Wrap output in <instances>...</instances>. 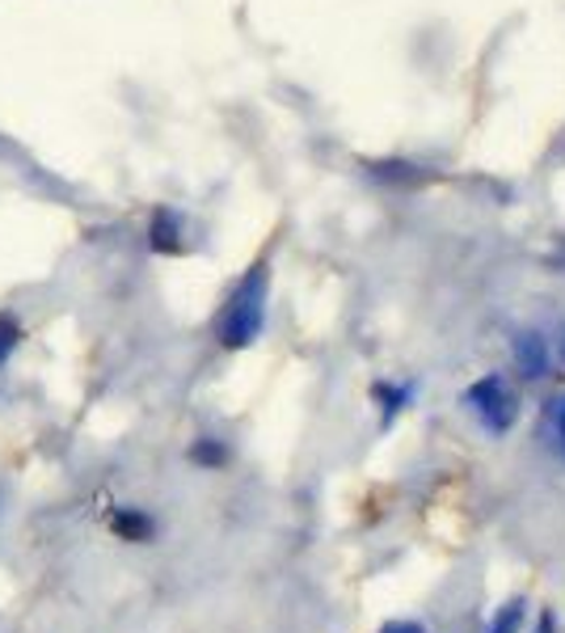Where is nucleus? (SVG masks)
<instances>
[{
    "instance_id": "1",
    "label": "nucleus",
    "mask_w": 565,
    "mask_h": 633,
    "mask_svg": "<svg viewBox=\"0 0 565 633\" xmlns=\"http://www.w3.org/2000/svg\"><path fill=\"white\" fill-rule=\"evenodd\" d=\"M262 317H266V266H254L241 287L233 292V300L220 317V338L224 347H249L258 338Z\"/></svg>"
},
{
    "instance_id": "2",
    "label": "nucleus",
    "mask_w": 565,
    "mask_h": 633,
    "mask_svg": "<svg viewBox=\"0 0 565 633\" xmlns=\"http://www.w3.org/2000/svg\"><path fill=\"white\" fill-rule=\"evenodd\" d=\"M469 405H472V414L481 419V426H486V431H494V435H507V431H511V422H515V414H519V401L502 376H486V380H477V384L469 389Z\"/></svg>"
},
{
    "instance_id": "3",
    "label": "nucleus",
    "mask_w": 565,
    "mask_h": 633,
    "mask_svg": "<svg viewBox=\"0 0 565 633\" xmlns=\"http://www.w3.org/2000/svg\"><path fill=\"white\" fill-rule=\"evenodd\" d=\"M515 363L527 380H541L548 372V351H544L541 334H519L515 338Z\"/></svg>"
},
{
    "instance_id": "4",
    "label": "nucleus",
    "mask_w": 565,
    "mask_h": 633,
    "mask_svg": "<svg viewBox=\"0 0 565 633\" xmlns=\"http://www.w3.org/2000/svg\"><path fill=\"white\" fill-rule=\"evenodd\" d=\"M519 625H523V604H519V600H511V604L494 616L490 633H519Z\"/></svg>"
},
{
    "instance_id": "5",
    "label": "nucleus",
    "mask_w": 565,
    "mask_h": 633,
    "mask_svg": "<svg viewBox=\"0 0 565 633\" xmlns=\"http://www.w3.org/2000/svg\"><path fill=\"white\" fill-rule=\"evenodd\" d=\"M376 398H380V401H388V414H393V410H401V401L409 398V384H401V389H393V384H380Z\"/></svg>"
},
{
    "instance_id": "6",
    "label": "nucleus",
    "mask_w": 565,
    "mask_h": 633,
    "mask_svg": "<svg viewBox=\"0 0 565 633\" xmlns=\"http://www.w3.org/2000/svg\"><path fill=\"white\" fill-rule=\"evenodd\" d=\"M380 633H426V630L418 625V621H388Z\"/></svg>"
},
{
    "instance_id": "7",
    "label": "nucleus",
    "mask_w": 565,
    "mask_h": 633,
    "mask_svg": "<svg viewBox=\"0 0 565 633\" xmlns=\"http://www.w3.org/2000/svg\"><path fill=\"white\" fill-rule=\"evenodd\" d=\"M557 431H562V447H565V398L557 401Z\"/></svg>"
},
{
    "instance_id": "8",
    "label": "nucleus",
    "mask_w": 565,
    "mask_h": 633,
    "mask_svg": "<svg viewBox=\"0 0 565 633\" xmlns=\"http://www.w3.org/2000/svg\"><path fill=\"white\" fill-rule=\"evenodd\" d=\"M541 633H553V616H548V612L541 616Z\"/></svg>"
}]
</instances>
